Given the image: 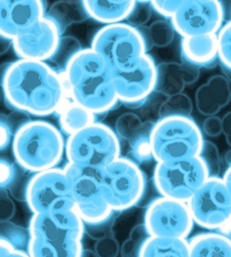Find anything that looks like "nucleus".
Instances as JSON below:
<instances>
[{
  "instance_id": "50",
  "label": "nucleus",
  "mask_w": 231,
  "mask_h": 257,
  "mask_svg": "<svg viewBox=\"0 0 231 257\" xmlns=\"http://www.w3.org/2000/svg\"><path fill=\"white\" fill-rule=\"evenodd\" d=\"M224 161H225L226 166L230 167L231 166V149L226 151V152L224 153Z\"/></svg>"
},
{
  "instance_id": "36",
  "label": "nucleus",
  "mask_w": 231,
  "mask_h": 257,
  "mask_svg": "<svg viewBox=\"0 0 231 257\" xmlns=\"http://www.w3.org/2000/svg\"><path fill=\"white\" fill-rule=\"evenodd\" d=\"M94 251L97 257H118L120 254V244L112 233L96 240Z\"/></svg>"
},
{
  "instance_id": "8",
  "label": "nucleus",
  "mask_w": 231,
  "mask_h": 257,
  "mask_svg": "<svg viewBox=\"0 0 231 257\" xmlns=\"http://www.w3.org/2000/svg\"><path fill=\"white\" fill-rule=\"evenodd\" d=\"M100 179L104 198L116 213L138 205L145 196L146 174L128 157H120L102 169Z\"/></svg>"
},
{
  "instance_id": "33",
  "label": "nucleus",
  "mask_w": 231,
  "mask_h": 257,
  "mask_svg": "<svg viewBox=\"0 0 231 257\" xmlns=\"http://www.w3.org/2000/svg\"><path fill=\"white\" fill-rule=\"evenodd\" d=\"M218 65L223 72H231V21L225 22L217 34Z\"/></svg>"
},
{
  "instance_id": "38",
  "label": "nucleus",
  "mask_w": 231,
  "mask_h": 257,
  "mask_svg": "<svg viewBox=\"0 0 231 257\" xmlns=\"http://www.w3.org/2000/svg\"><path fill=\"white\" fill-rule=\"evenodd\" d=\"M2 118L5 120L7 123V125L11 127V130L13 131V134H15L20 130L22 126H25L26 124H28L29 122H32V118H30V115L26 114L24 111H19V110H13L10 115L4 116L2 115Z\"/></svg>"
},
{
  "instance_id": "4",
  "label": "nucleus",
  "mask_w": 231,
  "mask_h": 257,
  "mask_svg": "<svg viewBox=\"0 0 231 257\" xmlns=\"http://www.w3.org/2000/svg\"><path fill=\"white\" fill-rule=\"evenodd\" d=\"M65 151L66 142L60 128L42 119H33L22 126L12 143L17 165L33 174L58 167Z\"/></svg>"
},
{
  "instance_id": "17",
  "label": "nucleus",
  "mask_w": 231,
  "mask_h": 257,
  "mask_svg": "<svg viewBox=\"0 0 231 257\" xmlns=\"http://www.w3.org/2000/svg\"><path fill=\"white\" fill-rule=\"evenodd\" d=\"M47 3L41 0H2L0 34L12 41L41 21L48 12Z\"/></svg>"
},
{
  "instance_id": "3",
  "label": "nucleus",
  "mask_w": 231,
  "mask_h": 257,
  "mask_svg": "<svg viewBox=\"0 0 231 257\" xmlns=\"http://www.w3.org/2000/svg\"><path fill=\"white\" fill-rule=\"evenodd\" d=\"M30 257H81L86 225L75 209L33 214L29 221Z\"/></svg>"
},
{
  "instance_id": "34",
  "label": "nucleus",
  "mask_w": 231,
  "mask_h": 257,
  "mask_svg": "<svg viewBox=\"0 0 231 257\" xmlns=\"http://www.w3.org/2000/svg\"><path fill=\"white\" fill-rule=\"evenodd\" d=\"M200 157L202 158L204 164H206L210 177H219L222 162L217 146L209 141H204Z\"/></svg>"
},
{
  "instance_id": "22",
  "label": "nucleus",
  "mask_w": 231,
  "mask_h": 257,
  "mask_svg": "<svg viewBox=\"0 0 231 257\" xmlns=\"http://www.w3.org/2000/svg\"><path fill=\"white\" fill-rule=\"evenodd\" d=\"M57 116L60 131L67 138L96 122V115L81 107L70 97H67Z\"/></svg>"
},
{
  "instance_id": "37",
  "label": "nucleus",
  "mask_w": 231,
  "mask_h": 257,
  "mask_svg": "<svg viewBox=\"0 0 231 257\" xmlns=\"http://www.w3.org/2000/svg\"><path fill=\"white\" fill-rule=\"evenodd\" d=\"M181 3H183V0H171V2H165V0H153V2H150L155 12L162 15L165 20L170 21L172 20V18L175 17L177 11L179 10Z\"/></svg>"
},
{
  "instance_id": "28",
  "label": "nucleus",
  "mask_w": 231,
  "mask_h": 257,
  "mask_svg": "<svg viewBox=\"0 0 231 257\" xmlns=\"http://www.w3.org/2000/svg\"><path fill=\"white\" fill-rule=\"evenodd\" d=\"M193 111V102L187 94L181 93L173 95L162 102L157 110L158 119L168 117H191Z\"/></svg>"
},
{
  "instance_id": "32",
  "label": "nucleus",
  "mask_w": 231,
  "mask_h": 257,
  "mask_svg": "<svg viewBox=\"0 0 231 257\" xmlns=\"http://www.w3.org/2000/svg\"><path fill=\"white\" fill-rule=\"evenodd\" d=\"M143 120L139 115L134 112H124L116 120L115 128L119 139L130 142L134 136L140 131L143 125Z\"/></svg>"
},
{
  "instance_id": "42",
  "label": "nucleus",
  "mask_w": 231,
  "mask_h": 257,
  "mask_svg": "<svg viewBox=\"0 0 231 257\" xmlns=\"http://www.w3.org/2000/svg\"><path fill=\"white\" fill-rule=\"evenodd\" d=\"M0 257H30L28 251L19 250L12 247L7 241L0 239Z\"/></svg>"
},
{
  "instance_id": "2",
  "label": "nucleus",
  "mask_w": 231,
  "mask_h": 257,
  "mask_svg": "<svg viewBox=\"0 0 231 257\" xmlns=\"http://www.w3.org/2000/svg\"><path fill=\"white\" fill-rule=\"evenodd\" d=\"M68 97L94 115H105L118 105L113 71L92 48L83 49L63 73Z\"/></svg>"
},
{
  "instance_id": "1",
  "label": "nucleus",
  "mask_w": 231,
  "mask_h": 257,
  "mask_svg": "<svg viewBox=\"0 0 231 257\" xmlns=\"http://www.w3.org/2000/svg\"><path fill=\"white\" fill-rule=\"evenodd\" d=\"M2 92L7 107L35 117L58 114L68 97L62 73L49 63L25 59L3 66Z\"/></svg>"
},
{
  "instance_id": "29",
  "label": "nucleus",
  "mask_w": 231,
  "mask_h": 257,
  "mask_svg": "<svg viewBox=\"0 0 231 257\" xmlns=\"http://www.w3.org/2000/svg\"><path fill=\"white\" fill-rule=\"evenodd\" d=\"M150 237L148 229L146 225L141 224L135 225L131 229L130 235L120 245V256L122 257H140L142 245Z\"/></svg>"
},
{
  "instance_id": "21",
  "label": "nucleus",
  "mask_w": 231,
  "mask_h": 257,
  "mask_svg": "<svg viewBox=\"0 0 231 257\" xmlns=\"http://www.w3.org/2000/svg\"><path fill=\"white\" fill-rule=\"evenodd\" d=\"M190 257H231V237L218 232H203L188 240Z\"/></svg>"
},
{
  "instance_id": "15",
  "label": "nucleus",
  "mask_w": 231,
  "mask_h": 257,
  "mask_svg": "<svg viewBox=\"0 0 231 257\" xmlns=\"http://www.w3.org/2000/svg\"><path fill=\"white\" fill-rule=\"evenodd\" d=\"M113 80L120 103L131 109H139L156 89L157 64L148 54L134 69L113 73Z\"/></svg>"
},
{
  "instance_id": "18",
  "label": "nucleus",
  "mask_w": 231,
  "mask_h": 257,
  "mask_svg": "<svg viewBox=\"0 0 231 257\" xmlns=\"http://www.w3.org/2000/svg\"><path fill=\"white\" fill-rule=\"evenodd\" d=\"M230 101V81L223 74L210 77L195 92V107L206 117L216 116Z\"/></svg>"
},
{
  "instance_id": "46",
  "label": "nucleus",
  "mask_w": 231,
  "mask_h": 257,
  "mask_svg": "<svg viewBox=\"0 0 231 257\" xmlns=\"http://www.w3.org/2000/svg\"><path fill=\"white\" fill-rule=\"evenodd\" d=\"M222 6H223V11H224V19L226 22L231 21V2H222Z\"/></svg>"
},
{
  "instance_id": "6",
  "label": "nucleus",
  "mask_w": 231,
  "mask_h": 257,
  "mask_svg": "<svg viewBox=\"0 0 231 257\" xmlns=\"http://www.w3.org/2000/svg\"><path fill=\"white\" fill-rule=\"evenodd\" d=\"M90 48L108 63L113 73L134 69L151 49L141 29L132 27L126 22L98 29Z\"/></svg>"
},
{
  "instance_id": "9",
  "label": "nucleus",
  "mask_w": 231,
  "mask_h": 257,
  "mask_svg": "<svg viewBox=\"0 0 231 257\" xmlns=\"http://www.w3.org/2000/svg\"><path fill=\"white\" fill-rule=\"evenodd\" d=\"M209 177V171L199 156L168 164H156L153 183L162 197L188 203Z\"/></svg>"
},
{
  "instance_id": "41",
  "label": "nucleus",
  "mask_w": 231,
  "mask_h": 257,
  "mask_svg": "<svg viewBox=\"0 0 231 257\" xmlns=\"http://www.w3.org/2000/svg\"><path fill=\"white\" fill-rule=\"evenodd\" d=\"M0 218L2 222L11 221L15 214V205L13 199L7 194L6 189H2V197H0Z\"/></svg>"
},
{
  "instance_id": "12",
  "label": "nucleus",
  "mask_w": 231,
  "mask_h": 257,
  "mask_svg": "<svg viewBox=\"0 0 231 257\" xmlns=\"http://www.w3.org/2000/svg\"><path fill=\"white\" fill-rule=\"evenodd\" d=\"M193 221L208 232H218L231 221V194L223 177H209L187 203Z\"/></svg>"
},
{
  "instance_id": "16",
  "label": "nucleus",
  "mask_w": 231,
  "mask_h": 257,
  "mask_svg": "<svg viewBox=\"0 0 231 257\" xmlns=\"http://www.w3.org/2000/svg\"><path fill=\"white\" fill-rule=\"evenodd\" d=\"M63 34L47 15L32 28L13 40L12 48L19 59L49 63L54 57Z\"/></svg>"
},
{
  "instance_id": "45",
  "label": "nucleus",
  "mask_w": 231,
  "mask_h": 257,
  "mask_svg": "<svg viewBox=\"0 0 231 257\" xmlns=\"http://www.w3.org/2000/svg\"><path fill=\"white\" fill-rule=\"evenodd\" d=\"M223 119V135L225 136V141L231 147V111L222 117Z\"/></svg>"
},
{
  "instance_id": "31",
  "label": "nucleus",
  "mask_w": 231,
  "mask_h": 257,
  "mask_svg": "<svg viewBox=\"0 0 231 257\" xmlns=\"http://www.w3.org/2000/svg\"><path fill=\"white\" fill-rule=\"evenodd\" d=\"M151 41L154 47L166 48L173 42L176 36V29L173 27L172 22L170 20H156L148 26Z\"/></svg>"
},
{
  "instance_id": "19",
  "label": "nucleus",
  "mask_w": 231,
  "mask_h": 257,
  "mask_svg": "<svg viewBox=\"0 0 231 257\" xmlns=\"http://www.w3.org/2000/svg\"><path fill=\"white\" fill-rule=\"evenodd\" d=\"M180 55L184 63L199 69L216 66L219 64L217 35L183 37L180 41Z\"/></svg>"
},
{
  "instance_id": "43",
  "label": "nucleus",
  "mask_w": 231,
  "mask_h": 257,
  "mask_svg": "<svg viewBox=\"0 0 231 257\" xmlns=\"http://www.w3.org/2000/svg\"><path fill=\"white\" fill-rule=\"evenodd\" d=\"M181 66H183V73L185 77V81H186V85H192L198 80L200 77V69L194 65H191L188 63H181Z\"/></svg>"
},
{
  "instance_id": "25",
  "label": "nucleus",
  "mask_w": 231,
  "mask_h": 257,
  "mask_svg": "<svg viewBox=\"0 0 231 257\" xmlns=\"http://www.w3.org/2000/svg\"><path fill=\"white\" fill-rule=\"evenodd\" d=\"M140 257H190L188 240L150 236L142 245Z\"/></svg>"
},
{
  "instance_id": "39",
  "label": "nucleus",
  "mask_w": 231,
  "mask_h": 257,
  "mask_svg": "<svg viewBox=\"0 0 231 257\" xmlns=\"http://www.w3.org/2000/svg\"><path fill=\"white\" fill-rule=\"evenodd\" d=\"M2 189H10L17 181V167L14 164H11L6 159L2 158Z\"/></svg>"
},
{
  "instance_id": "13",
  "label": "nucleus",
  "mask_w": 231,
  "mask_h": 257,
  "mask_svg": "<svg viewBox=\"0 0 231 257\" xmlns=\"http://www.w3.org/2000/svg\"><path fill=\"white\" fill-rule=\"evenodd\" d=\"M150 236L186 239L194 227L190 207L180 200L160 197L149 203L143 215Z\"/></svg>"
},
{
  "instance_id": "10",
  "label": "nucleus",
  "mask_w": 231,
  "mask_h": 257,
  "mask_svg": "<svg viewBox=\"0 0 231 257\" xmlns=\"http://www.w3.org/2000/svg\"><path fill=\"white\" fill-rule=\"evenodd\" d=\"M64 169L71 181L75 210L86 226L105 224L116 219L117 213L104 198L100 179L101 171L75 167L68 162Z\"/></svg>"
},
{
  "instance_id": "14",
  "label": "nucleus",
  "mask_w": 231,
  "mask_h": 257,
  "mask_svg": "<svg viewBox=\"0 0 231 257\" xmlns=\"http://www.w3.org/2000/svg\"><path fill=\"white\" fill-rule=\"evenodd\" d=\"M224 21L222 2L216 0H185L171 20L181 39L217 35Z\"/></svg>"
},
{
  "instance_id": "24",
  "label": "nucleus",
  "mask_w": 231,
  "mask_h": 257,
  "mask_svg": "<svg viewBox=\"0 0 231 257\" xmlns=\"http://www.w3.org/2000/svg\"><path fill=\"white\" fill-rule=\"evenodd\" d=\"M186 86L181 63L163 62L157 64V82L155 93L170 97L183 93Z\"/></svg>"
},
{
  "instance_id": "35",
  "label": "nucleus",
  "mask_w": 231,
  "mask_h": 257,
  "mask_svg": "<svg viewBox=\"0 0 231 257\" xmlns=\"http://www.w3.org/2000/svg\"><path fill=\"white\" fill-rule=\"evenodd\" d=\"M153 11L150 2H135L134 9L128 15L126 24L135 28L145 27L147 22L150 20Z\"/></svg>"
},
{
  "instance_id": "48",
  "label": "nucleus",
  "mask_w": 231,
  "mask_h": 257,
  "mask_svg": "<svg viewBox=\"0 0 231 257\" xmlns=\"http://www.w3.org/2000/svg\"><path fill=\"white\" fill-rule=\"evenodd\" d=\"M12 41H9V40H5V39H2V54L4 52H6L9 50L10 47H12Z\"/></svg>"
},
{
  "instance_id": "11",
  "label": "nucleus",
  "mask_w": 231,
  "mask_h": 257,
  "mask_svg": "<svg viewBox=\"0 0 231 257\" xmlns=\"http://www.w3.org/2000/svg\"><path fill=\"white\" fill-rule=\"evenodd\" d=\"M25 188V200L33 214L75 209L71 181L64 168L33 174Z\"/></svg>"
},
{
  "instance_id": "40",
  "label": "nucleus",
  "mask_w": 231,
  "mask_h": 257,
  "mask_svg": "<svg viewBox=\"0 0 231 257\" xmlns=\"http://www.w3.org/2000/svg\"><path fill=\"white\" fill-rule=\"evenodd\" d=\"M202 131L208 137H219L223 134V119L218 116L207 117L202 123Z\"/></svg>"
},
{
  "instance_id": "23",
  "label": "nucleus",
  "mask_w": 231,
  "mask_h": 257,
  "mask_svg": "<svg viewBox=\"0 0 231 257\" xmlns=\"http://www.w3.org/2000/svg\"><path fill=\"white\" fill-rule=\"evenodd\" d=\"M47 17L56 22L64 35L65 30L74 24H81L89 19L83 2H56L48 9Z\"/></svg>"
},
{
  "instance_id": "47",
  "label": "nucleus",
  "mask_w": 231,
  "mask_h": 257,
  "mask_svg": "<svg viewBox=\"0 0 231 257\" xmlns=\"http://www.w3.org/2000/svg\"><path fill=\"white\" fill-rule=\"evenodd\" d=\"M222 177H223V180L225 181L226 186H228L229 191L231 194V166H230V167H226L225 172H224V174H223Z\"/></svg>"
},
{
  "instance_id": "26",
  "label": "nucleus",
  "mask_w": 231,
  "mask_h": 257,
  "mask_svg": "<svg viewBox=\"0 0 231 257\" xmlns=\"http://www.w3.org/2000/svg\"><path fill=\"white\" fill-rule=\"evenodd\" d=\"M155 122L147 120L143 123L142 127L130 142V151H128V158L132 159L138 165L146 164L154 160L153 151H151L150 135L153 131Z\"/></svg>"
},
{
  "instance_id": "7",
  "label": "nucleus",
  "mask_w": 231,
  "mask_h": 257,
  "mask_svg": "<svg viewBox=\"0 0 231 257\" xmlns=\"http://www.w3.org/2000/svg\"><path fill=\"white\" fill-rule=\"evenodd\" d=\"M65 154L75 167L102 171L122 157V146L113 128L95 122L67 138Z\"/></svg>"
},
{
  "instance_id": "5",
  "label": "nucleus",
  "mask_w": 231,
  "mask_h": 257,
  "mask_svg": "<svg viewBox=\"0 0 231 257\" xmlns=\"http://www.w3.org/2000/svg\"><path fill=\"white\" fill-rule=\"evenodd\" d=\"M204 143L202 130L191 117H168L155 122L150 135L156 164L199 157Z\"/></svg>"
},
{
  "instance_id": "30",
  "label": "nucleus",
  "mask_w": 231,
  "mask_h": 257,
  "mask_svg": "<svg viewBox=\"0 0 231 257\" xmlns=\"http://www.w3.org/2000/svg\"><path fill=\"white\" fill-rule=\"evenodd\" d=\"M2 239L9 242L12 247L19 250H25L28 249L30 241L29 228H25L20 225L14 224L12 221L2 222Z\"/></svg>"
},
{
  "instance_id": "49",
  "label": "nucleus",
  "mask_w": 231,
  "mask_h": 257,
  "mask_svg": "<svg viewBox=\"0 0 231 257\" xmlns=\"http://www.w3.org/2000/svg\"><path fill=\"white\" fill-rule=\"evenodd\" d=\"M81 257H97V255L95 254V251L90 250V249H85L82 252Z\"/></svg>"
},
{
  "instance_id": "20",
  "label": "nucleus",
  "mask_w": 231,
  "mask_h": 257,
  "mask_svg": "<svg viewBox=\"0 0 231 257\" xmlns=\"http://www.w3.org/2000/svg\"><path fill=\"white\" fill-rule=\"evenodd\" d=\"M83 4L89 19L104 26L126 22L135 6L132 0H85Z\"/></svg>"
},
{
  "instance_id": "44",
  "label": "nucleus",
  "mask_w": 231,
  "mask_h": 257,
  "mask_svg": "<svg viewBox=\"0 0 231 257\" xmlns=\"http://www.w3.org/2000/svg\"><path fill=\"white\" fill-rule=\"evenodd\" d=\"M0 124H2V128H0V130H2V151H4L9 147L10 144L13 143L14 134L3 118H2V123Z\"/></svg>"
},
{
  "instance_id": "27",
  "label": "nucleus",
  "mask_w": 231,
  "mask_h": 257,
  "mask_svg": "<svg viewBox=\"0 0 231 257\" xmlns=\"http://www.w3.org/2000/svg\"><path fill=\"white\" fill-rule=\"evenodd\" d=\"M83 50L81 42L77 37L70 35H63L57 49L56 54L49 64L57 70L59 73H64L68 63L77 56L79 52Z\"/></svg>"
}]
</instances>
